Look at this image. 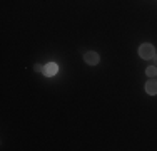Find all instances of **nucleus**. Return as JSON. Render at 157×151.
Returning a JSON list of instances; mask_svg holds the SVG:
<instances>
[{"instance_id": "2", "label": "nucleus", "mask_w": 157, "mask_h": 151, "mask_svg": "<svg viewBox=\"0 0 157 151\" xmlns=\"http://www.w3.org/2000/svg\"><path fill=\"white\" fill-rule=\"evenodd\" d=\"M84 60L89 64V66H97V64L100 62V57H99L97 52L89 51V52H85V54H84Z\"/></svg>"}, {"instance_id": "7", "label": "nucleus", "mask_w": 157, "mask_h": 151, "mask_svg": "<svg viewBox=\"0 0 157 151\" xmlns=\"http://www.w3.org/2000/svg\"><path fill=\"white\" fill-rule=\"evenodd\" d=\"M152 59H154V66L157 67V54H155V55H154V57H152Z\"/></svg>"}, {"instance_id": "1", "label": "nucleus", "mask_w": 157, "mask_h": 151, "mask_svg": "<svg viewBox=\"0 0 157 151\" xmlns=\"http://www.w3.org/2000/svg\"><path fill=\"white\" fill-rule=\"evenodd\" d=\"M139 55H140L142 59H145V60L152 59V57L155 55L154 45H152V44H142L140 47H139Z\"/></svg>"}, {"instance_id": "4", "label": "nucleus", "mask_w": 157, "mask_h": 151, "mask_svg": "<svg viewBox=\"0 0 157 151\" xmlns=\"http://www.w3.org/2000/svg\"><path fill=\"white\" fill-rule=\"evenodd\" d=\"M59 71V66L55 62H48L47 66H44V76H47V77H50V76H55Z\"/></svg>"}, {"instance_id": "3", "label": "nucleus", "mask_w": 157, "mask_h": 151, "mask_svg": "<svg viewBox=\"0 0 157 151\" xmlns=\"http://www.w3.org/2000/svg\"><path fill=\"white\" fill-rule=\"evenodd\" d=\"M145 92H147L149 96H155L157 94V79L151 77V81L145 82Z\"/></svg>"}, {"instance_id": "6", "label": "nucleus", "mask_w": 157, "mask_h": 151, "mask_svg": "<svg viewBox=\"0 0 157 151\" xmlns=\"http://www.w3.org/2000/svg\"><path fill=\"white\" fill-rule=\"evenodd\" d=\"M33 69H35V72H42L44 74V66H42V64H35Z\"/></svg>"}, {"instance_id": "5", "label": "nucleus", "mask_w": 157, "mask_h": 151, "mask_svg": "<svg viewBox=\"0 0 157 151\" xmlns=\"http://www.w3.org/2000/svg\"><path fill=\"white\" fill-rule=\"evenodd\" d=\"M145 76H147V77H155L157 76V67L155 66L147 67V69H145Z\"/></svg>"}]
</instances>
